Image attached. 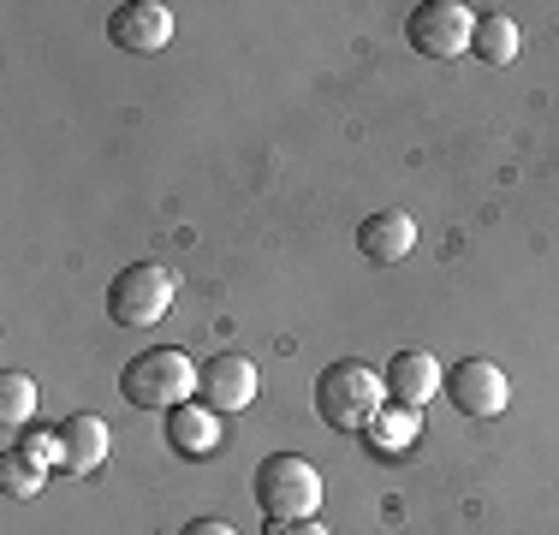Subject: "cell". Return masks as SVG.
Instances as JSON below:
<instances>
[{"instance_id":"15","label":"cell","mask_w":559,"mask_h":535,"mask_svg":"<svg viewBox=\"0 0 559 535\" xmlns=\"http://www.w3.org/2000/svg\"><path fill=\"white\" fill-rule=\"evenodd\" d=\"M369 440H376V447L388 452V459H393V452H405L411 440H423V411L393 405V399H388V411H381V417L369 423Z\"/></svg>"},{"instance_id":"13","label":"cell","mask_w":559,"mask_h":535,"mask_svg":"<svg viewBox=\"0 0 559 535\" xmlns=\"http://www.w3.org/2000/svg\"><path fill=\"white\" fill-rule=\"evenodd\" d=\"M471 54L488 66H512L518 60V24L506 12H476V36H471Z\"/></svg>"},{"instance_id":"5","label":"cell","mask_w":559,"mask_h":535,"mask_svg":"<svg viewBox=\"0 0 559 535\" xmlns=\"http://www.w3.org/2000/svg\"><path fill=\"white\" fill-rule=\"evenodd\" d=\"M476 36V12L464 0H423L405 19V43L423 54V60H459Z\"/></svg>"},{"instance_id":"2","label":"cell","mask_w":559,"mask_h":535,"mask_svg":"<svg viewBox=\"0 0 559 535\" xmlns=\"http://www.w3.org/2000/svg\"><path fill=\"white\" fill-rule=\"evenodd\" d=\"M250 494H257V512L269 524H292V518H316L322 506V471L298 452H269L250 476Z\"/></svg>"},{"instance_id":"4","label":"cell","mask_w":559,"mask_h":535,"mask_svg":"<svg viewBox=\"0 0 559 535\" xmlns=\"http://www.w3.org/2000/svg\"><path fill=\"white\" fill-rule=\"evenodd\" d=\"M173 298H179V286H173V274L162 262H131V268H119L108 286V316L119 328H155L173 310Z\"/></svg>"},{"instance_id":"18","label":"cell","mask_w":559,"mask_h":535,"mask_svg":"<svg viewBox=\"0 0 559 535\" xmlns=\"http://www.w3.org/2000/svg\"><path fill=\"white\" fill-rule=\"evenodd\" d=\"M179 535H238V530L226 524V518H191V524H185Z\"/></svg>"},{"instance_id":"14","label":"cell","mask_w":559,"mask_h":535,"mask_svg":"<svg viewBox=\"0 0 559 535\" xmlns=\"http://www.w3.org/2000/svg\"><path fill=\"white\" fill-rule=\"evenodd\" d=\"M36 405H43V393H36V381L31 374H19V369H7L0 374V435H19L24 423L36 417Z\"/></svg>"},{"instance_id":"8","label":"cell","mask_w":559,"mask_h":535,"mask_svg":"<svg viewBox=\"0 0 559 535\" xmlns=\"http://www.w3.org/2000/svg\"><path fill=\"white\" fill-rule=\"evenodd\" d=\"M381 381H388L393 405H411V411H423L435 393H447V374H441V364H435L429 345H405V352H393L388 369H381Z\"/></svg>"},{"instance_id":"17","label":"cell","mask_w":559,"mask_h":535,"mask_svg":"<svg viewBox=\"0 0 559 535\" xmlns=\"http://www.w3.org/2000/svg\"><path fill=\"white\" fill-rule=\"evenodd\" d=\"M12 447H24L36 464H66V447H60V428H31L24 440H12Z\"/></svg>"},{"instance_id":"19","label":"cell","mask_w":559,"mask_h":535,"mask_svg":"<svg viewBox=\"0 0 559 535\" xmlns=\"http://www.w3.org/2000/svg\"><path fill=\"white\" fill-rule=\"evenodd\" d=\"M269 535H328V524H316V518H292V524H269Z\"/></svg>"},{"instance_id":"16","label":"cell","mask_w":559,"mask_h":535,"mask_svg":"<svg viewBox=\"0 0 559 535\" xmlns=\"http://www.w3.org/2000/svg\"><path fill=\"white\" fill-rule=\"evenodd\" d=\"M43 476H48V464H36L24 447H7V452H0V488H7L12 500H31V494H43Z\"/></svg>"},{"instance_id":"7","label":"cell","mask_w":559,"mask_h":535,"mask_svg":"<svg viewBox=\"0 0 559 535\" xmlns=\"http://www.w3.org/2000/svg\"><path fill=\"white\" fill-rule=\"evenodd\" d=\"M108 43L119 54H162L173 43V12L162 0H126L108 12Z\"/></svg>"},{"instance_id":"11","label":"cell","mask_w":559,"mask_h":535,"mask_svg":"<svg viewBox=\"0 0 559 535\" xmlns=\"http://www.w3.org/2000/svg\"><path fill=\"white\" fill-rule=\"evenodd\" d=\"M167 447L179 452V459H209V452L221 447V411H209L203 399L167 411Z\"/></svg>"},{"instance_id":"10","label":"cell","mask_w":559,"mask_h":535,"mask_svg":"<svg viewBox=\"0 0 559 535\" xmlns=\"http://www.w3.org/2000/svg\"><path fill=\"white\" fill-rule=\"evenodd\" d=\"M357 250H364L369 262H381V268L405 262L411 250H417V221H411L405 209H376L364 226H357Z\"/></svg>"},{"instance_id":"1","label":"cell","mask_w":559,"mask_h":535,"mask_svg":"<svg viewBox=\"0 0 559 535\" xmlns=\"http://www.w3.org/2000/svg\"><path fill=\"white\" fill-rule=\"evenodd\" d=\"M316 411L340 435H369V423L388 411V381L364 357H340V364H328L316 374Z\"/></svg>"},{"instance_id":"9","label":"cell","mask_w":559,"mask_h":535,"mask_svg":"<svg viewBox=\"0 0 559 535\" xmlns=\"http://www.w3.org/2000/svg\"><path fill=\"white\" fill-rule=\"evenodd\" d=\"M197 393L209 411H245L257 399V364L245 352H215L209 364H197Z\"/></svg>"},{"instance_id":"6","label":"cell","mask_w":559,"mask_h":535,"mask_svg":"<svg viewBox=\"0 0 559 535\" xmlns=\"http://www.w3.org/2000/svg\"><path fill=\"white\" fill-rule=\"evenodd\" d=\"M447 399L464 417H500L506 399H512V381H506V369L488 364V357H464V364L447 374Z\"/></svg>"},{"instance_id":"3","label":"cell","mask_w":559,"mask_h":535,"mask_svg":"<svg viewBox=\"0 0 559 535\" xmlns=\"http://www.w3.org/2000/svg\"><path fill=\"white\" fill-rule=\"evenodd\" d=\"M197 393V364L185 352H173V345H155V352H138L119 374V399L138 411H179L191 405Z\"/></svg>"},{"instance_id":"12","label":"cell","mask_w":559,"mask_h":535,"mask_svg":"<svg viewBox=\"0 0 559 535\" xmlns=\"http://www.w3.org/2000/svg\"><path fill=\"white\" fill-rule=\"evenodd\" d=\"M60 447H66L60 471H72V476L102 471V459H108V423H102L96 411H72V417L60 423Z\"/></svg>"}]
</instances>
